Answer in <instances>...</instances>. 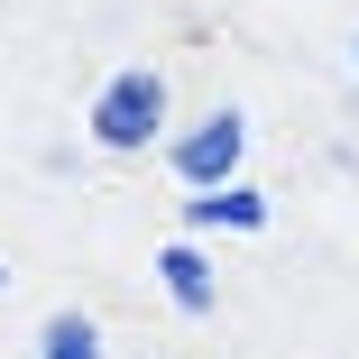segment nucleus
Returning a JSON list of instances; mask_svg holds the SVG:
<instances>
[{
	"instance_id": "nucleus-1",
	"label": "nucleus",
	"mask_w": 359,
	"mask_h": 359,
	"mask_svg": "<svg viewBox=\"0 0 359 359\" xmlns=\"http://www.w3.org/2000/svg\"><path fill=\"white\" fill-rule=\"evenodd\" d=\"M157 129H166V74L129 65V74H111V83H102V102H93V138H102L111 157L157 148Z\"/></svg>"
},
{
	"instance_id": "nucleus-2",
	"label": "nucleus",
	"mask_w": 359,
	"mask_h": 359,
	"mask_svg": "<svg viewBox=\"0 0 359 359\" xmlns=\"http://www.w3.org/2000/svg\"><path fill=\"white\" fill-rule=\"evenodd\" d=\"M240 138H249V129H240V111H212V120H203V129L184 138V148H175V175L212 194V184H222V175L240 166Z\"/></svg>"
},
{
	"instance_id": "nucleus-3",
	"label": "nucleus",
	"mask_w": 359,
	"mask_h": 359,
	"mask_svg": "<svg viewBox=\"0 0 359 359\" xmlns=\"http://www.w3.org/2000/svg\"><path fill=\"white\" fill-rule=\"evenodd\" d=\"M157 267H166V295H175L184 313H212V304H222V295H212V267H203V249H184V240H175Z\"/></svg>"
},
{
	"instance_id": "nucleus-4",
	"label": "nucleus",
	"mask_w": 359,
	"mask_h": 359,
	"mask_svg": "<svg viewBox=\"0 0 359 359\" xmlns=\"http://www.w3.org/2000/svg\"><path fill=\"white\" fill-rule=\"evenodd\" d=\"M37 359H102V332H93L83 313H55V323L37 332Z\"/></svg>"
},
{
	"instance_id": "nucleus-5",
	"label": "nucleus",
	"mask_w": 359,
	"mask_h": 359,
	"mask_svg": "<svg viewBox=\"0 0 359 359\" xmlns=\"http://www.w3.org/2000/svg\"><path fill=\"white\" fill-rule=\"evenodd\" d=\"M0 285H10V267H0Z\"/></svg>"
}]
</instances>
